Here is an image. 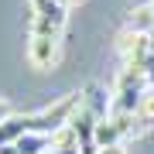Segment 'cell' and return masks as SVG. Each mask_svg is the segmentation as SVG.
Listing matches in <instances>:
<instances>
[{"mask_svg": "<svg viewBox=\"0 0 154 154\" xmlns=\"http://www.w3.org/2000/svg\"><path fill=\"white\" fill-rule=\"evenodd\" d=\"M21 154H45V151H51V137L48 134H34V130H28L21 140L14 144Z\"/></svg>", "mask_w": 154, "mask_h": 154, "instance_id": "5", "label": "cell"}, {"mask_svg": "<svg viewBox=\"0 0 154 154\" xmlns=\"http://www.w3.org/2000/svg\"><path fill=\"white\" fill-rule=\"evenodd\" d=\"M127 28L130 31H154V17H151V4L134 7L130 17H127Z\"/></svg>", "mask_w": 154, "mask_h": 154, "instance_id": "6", "label": "cell"}, {"mask_svg": "<svg viewBox=\"0 0 154 154\" xmlns=\"http://www.w3.org/2000/svg\"><path fill=\"white\" fill-rule=\"evenodd\" d=\"M58 4L65 7V11H72V7H79V4H82V0H58Z\"/></svg>", "mask_w": 154, "mask_h": 154, "instance_id": "11", "label": "cell"}, {"mask_svg": "<svg viewBox=\"0 0 154 154\" xmlns=\"http://www.w3.org/2000/svg\"><path fill=\"white\" fill-rule=\"evenodd\" d=\"M28 134V123H24L21 113H11L4 123H0V147H11V144H17Z\"/></svg>", "mask_w": 154, "mask_h": 154, "instance_id": "4", "label": "cell"}, {"mask_svg": "<svg viewBox=\"0 0 154 154\" xmlns=\"http://www.w3.org/2000/svg\"><path fill=\"white\" fill-rule=\"evenodd\" d=\"M144 75H147V86H154V51H151V58L144 62Z\"/></svg>", "mask_w": 154, "mask_h": 154, "instance_id": "8", "label": "cell"}, {"mask_svg": "<svg viewBox=\"0 0 154 154\" xmlns=\"http://www.w3.org/2000/svg\"><path fill=\"white\" fill-rule=\"evenodd\" d=\"M0 154H21V151H17L14 144H11V147H0Z\"/></svg>", "mask_w": 154, "mask_h": 154, "instance_id": "12", "label": "cell"}, {"mask_svg": "<svg viewBox=\"0 0 154 154\" xmlns=\"http://www.w3.org/2000/svg\"><path fill=\"white\" fill-rule=\"evenodd\" d=\"M11 113H14V110H11V103H7L4 96H0V123H4V120H7V116H11Z\"/></svg>", "mask_w": 154, "mask_h": 154, "instance_id": "9", "label": "cell"}, {"mask_svg": "<svg viewBox=\"0 0 154 154\" xmlns=\"http://www.w3.org/2000/svg\"><path fill=\"white\" fill-rule=\"evenodd\" d=\"M58 55H62V34L28 31V62H31V69H38V72L55 69Z\"/></svg>", "mask_w": 154, "mask_h": 154, "instance_id": "2", "label": "cell"}, {"mask_svg": "<svg viewBox=\"0 0 154 154\" xmlns=\"http://www.w3.org/2000/svg\"><path fill=\"white\" fill-rule=\"evenodd\" d=\"M137 123L140 127H151L154 123V86H147V93L140 96V103H137Z\"/></svg>", "mask_w": 154, "mask_h": 154, "instance_id": "7", "label": "cell"}, {"mask_svg": "<svg viewBox=\"0 0 154 154\" xmlns=\"http://www.w3.org/2000/svg\"><path fill=\"white\" fill-rule=\"evenodd\" d=\"M69 21V11L58 0H31V31H48V34H62Z\"/></svg>", "mask_w": 154, "mask_h": 154, "instance_id": "3", "label": "cell"}, {"mask_svg": "<svg viewBox=\"0 0 154 154\" xmlns=\"http://www.w3.org/2000/svg\"><path fill=\"white\" fill-rule=\"evenodd\" d=\"M151 17H154V0H151Z\"/></svg>", "mask_w": 154, "mask_h": 154, "instance_id": "13", "label": "cell"}, {"mask_svg": "<svg viewBox=\"0 0 154 154\" xmlns=\"http://www.w3.org/2000/svg\"><path fill=\"white\" fill-rule=\"evenodd\" d=\"M96 154H123V144H116V147H99Z\"/></svg>", "mask_w": 154, "mask_h": 154, "instance_id": "10", "label": "cell"}, {"mask_svg": "<svg viewBox=\"0 0 154 154\" xmlns=\"http://www.w3.org/2000/svg\"><path fill=\"white\" fill-rule=\"evenodd\" d=\"M79 103H82V93H65L62 99L41 106L38 113H28V116H24V123H28V130H34V134H48V137H55L62 127L72 123Z\"/></svg>", "mask_w": 154, "mask_h": 154, "instance_id": "1", "label": "cell"}]
</instances>
